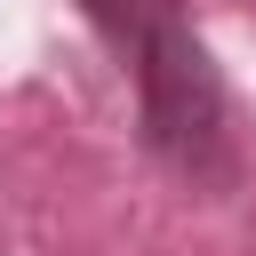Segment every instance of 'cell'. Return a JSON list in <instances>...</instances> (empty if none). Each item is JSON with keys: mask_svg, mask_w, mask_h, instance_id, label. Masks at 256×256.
<instances>
[{"mask_svg": "<svg viewBox=\"0 0 256 256\" xmlns=\"http://www.w3.org/2000/svg\"><path fill=\"white\" fill-rule=\"evenodd\" d=\"M120 56V72L136 80V120L144 144L200 192H224L240 176V128H232V96L224 72L192 24L184 0H72Z\"/></svg>", "mask_w": 256, "mask_h": 256, "instance_id": "1", "label": "cell"}]
</instances>
